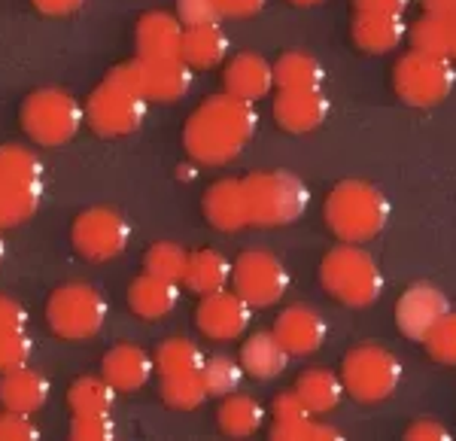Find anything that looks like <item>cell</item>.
<instances>
[{
  "instance_id": "cell-1",
  "label": "cell",
  "mask_w": 456,
  "mask_h": 441,
  "mask_svg": "<svg viewBox=\"0 0 456 441\" xmlns=\"http://www.w3.org/2000/svg\"><path fill=\"white\" fill-rule=\"evenodd\" d=\"M256 125H259L256 107L225 92L208 98L189 116L183 143H186L189 156L201 165H225V161L238 159L240 150L253 141Z\"/></svg>"
},
{
  "instance_id": "cell-2",
  "label": "cell",
  "mask_w": 456,
  "mask_h": 441,
  "mask_svg": "<svg viewBox=\"0 0 456 441\" xmlns=\"http://www.w3.org/2000/svg\"><path fill=\"white\" fill-rule=\"evenodd\" d=\"M389 201L378 186L362 180H344L326 198V225L344 244H365L384 232Z\"/></svg>"
},
{
  "instance_id": "cell-3",
  "label": "cell",
  "mask_w": 456,
  "mask_h": 441,
  "mask_svg": "<svg viewBox=\"0 0 456 441\" xmlns=\"http://www.w3.org/2000/svg\"><path fill=\"white\" fill-rule=\"evenodd\" d=\"M320 281L326 292L350 307H369L384 292V274L378 262L356 244H341L322 259Z\"/></svg>"
},
{
  "instance_id": "cell-4",
  "label": "cell",
  "mask_w": 456,
  "mask_h": 441,
  "mask_svg": "<svg viewBox=\"0 0 456 441\" xmlns=\"http://www.w3.org/2000/svg\"><path fill=\"white\" fill-rule=\"evenodd\" d=\"M43 201V161L21 146H0V229L31 219Z\"/></svg>"
},
{
  "instance_id": "cell-5",
  "label": "cell",
  "mask_w": 456,
  "mask_h": 441,
  "mask_svg": "<svg viewBox=\"0 0 456 441\" xmlns=\"http://www.w3.org/2000/svg\"><path fill=\"white\" fill-rule=\"evenodd\" d=\"M249 225H289L307 210L311 192L296 174L286 171H259L244 176Z\"/></svg>"
},
{
  "instance_id": "cell-6",
  "label": "cell",
  "mask_w": 456,
  "mask_h": 441,
  "mask_svg": "<svg viewBox=\"0 0 456 441\" xmlns=\"http://www.w3.org/2000/svg\"><path fill=\"white\" fill-rule=\"evenodd\" d=\"M86 110L64 88H37L21 104V128L40 146H61L79 131Z\"/></svg>"
},
{
  "instance_id": "cell-7",
  "label": "cell",
  "mask_w": 456,
  "mask_h": 441,
  "mask_svg": "<svg viewBox=\"0 0 456 441\" xmlns=\"http://www.w3.org/2000/svg\"><path fill=\"white\" fill-rule=\"evenodd\" d=\"M49 326L64 341H86L98 335L107 323V301L94 286L68 283L58 286L46 305Z\"/></svg>"
},
{
  "instance_id": "cell-8",
  "label": "cell",
  "mask_w": 456,
  "mask_h": 441,
  "mask_svg": "<svg viewBox=\"0 0 456 441\" xmlns=\"http://www.w3.org/2000/svg\"><path fill=\"white\" fill-rule=\"evenodd\" d=\"M143 116L146 98L131 86H125L113 70L86 101V122L104 137L134 135L143 125Z\"/></svg>"
},
{
  "instance_id": "cell-9",
  "label": "cell",
  "mask_w": 456,
  "mask_h": 441,
  "mask_svg": "<svg viewBox=\"0 0 456 441\" xmlns=\"http://www.w3.org/2000/svg\"><path fill=\"white\" fill-rule=\"evenodd\" d=\"M344 389L359 402H384L402 384V363L378 344H362L350 350L341 365Z\"/></svg>"
},
{
  "instance_id": "cell-10",
  "label": "cell",
  "mask_w": 456,
  "mask_h": 441,
  "mask_svg": "<svg viewBox=\"0 0 456 441\" xmlns=\"http://www.w3.org/2000/svg\"><path fill=\"white\" fill-rule=\"evenodd\" d=\"M395 92L411 107H432L441 104L456 86L453 58L429 55V53H408L395 64Z\"/></svg>"
},
{
  "instance_id": "cell-11",
  "label": "cell",
  "mask_w": 456,
  "mask_h": 441,
  "mask_svg": "<svg viewBox=\"0 0 456 441\" xmlns=\"http://www.w3.org/2000/svg\"><path fill=\"white\" fill-rule=\"evenodd\" d=\"M116 77L134 92H141L146 101L174 104L192 88V68L183 58H134L113 68Z\"/></svg>"
},
{
  "instance_id": "cell-12",
  "label": "cell",
  "mask_w": 456,
  "mask_h": 441,
  "mask_svg": "<svg viewBox=\"0 0 456 441\" xmlns=\"http://www.w3.org/2000/svg\"><path fill=\"white\" fill-rule=\"evenodd\" d=\"M232 283L234 292L249 307H271L289 290V274H286V265L274 253L249 249V253H240L238 262H234Z\"/></svg>"
},
{
  "instance_id": "cell-13",
  "label": "cell",
  "mask_w": 456,
  "mask_h": 441,
  "mask_svg": "<svg viewBox=\"0 0 456 441\" xmlns=\"http://www.w3.org/2000/svg\"><path fill=\"white\" fill-rule=\"evenodd\" d=\"M70 238L83 259L107 262V259H116V256L128 247L131 232L122 213L110 210V208H92L77 216V223H73V229H70Z\"/></svg>"
},
{
  "instance_id": "cell-14",
  "label": "cell",
  "mask_w": 456,
  "mask_h": 441,
  "mask_svg": "<svg viewBox=\"0 0 456 441\" xmlns=\"http://www.w3.org/2000/svg\"><path fill=\"white\" fill-rule=\"evenodd\" d=\"M447 314H451V301L432 283H417L411 290H404V296L395 305V323H399L402 335H408L411 341H426V335Z\"/></svg>"
},
{
  "instance_id": "cell-15",
  "label": "cell",
  "mask_w": 456,
  "mask_h": 441,
  "mask_svg": "<svg viewBox=\"0 0 456 441\" xmlns=\"http://www.w3.org/2000/svg\"><path fill=\"white\" fill-rule=\"evenodd\" d=\"M249 320H253V307L247 305L238 292H210L201 296L198 307V329L213 341H234L247 332Z\"/></svg>"
},
{
  "instance_id": "cell-16",
  "label": "cell",
  "mask_w": 456,
  "mask_h": 441,
  "mask_svg": "<svg viewBox=\"0 0 456 441\" xmlns=\"http://www.w3.org/2000/svg\"><path fill=\"white\" fill-rule=\"evenodd\" d=\"M277 341L289 350V356H307L316 353L326 341V320L320 317V311L307 305H292L277 317L274 323Z\"/></svg>"
},
{
  "instance_id": "cell-17",
  "label": "cell",
  "mask_w": 456,
  "mask_h": 441,
  "mask_svg": "<svg viewBox=\"0 0 456 441\" xmlns=\"http://www.w3.org/2000/svg\"><path fill=\"white\" fill-rule=\"evenodd\" d=\"M329 116V98L320 88H301V92H281L274 98V119L283 131L307 135L316 131Z\"/></svg>"
},
{
  "instance_id": "cell-18",
  "label": "cell",
  "mask_w": 456,
  "mask_h": 441,
  "mask_svg": "<svg viewBox=\"0 0 456 441\" xmlns=\"http://www.w3.org/2000/svg\"><path fill=\"white\" fill-rule=\"evenodd\" d=\"M204 216L213 229L238 232L249 225V204L244 180H219L204 195Z\"/></svg>"
},
{
  "instance_id": "cell-19",
  "label": "cell",
  "mask_w": 456,
  "mask_h": 441,
  "mask_svg": "<svg viewBox=\"0 0 456 441\" xmlns=\"http://www.w3.org/2000/svg\"><path fill=\"white\" fill-rule=\"evenodd\" d=\"M183 25L176 16L167 12H146L137 21V58H183Z\"/></svg>"
},
{
  "instance_id": "cell-20",
  "label": "cell",
  "mask_w": 456,
  "mask_h": 441,
  "mask_svg": "<svg viewBox=\"0 0 456 441\" xmlns=\"http://www.w3.org/2000/svg\"><path fill=\"white\" fill-rule=\"evenodd\" d=\"M152 369H156V359H150L134 344H116L113 350H107L104 363H101V374L116 387V393L141 389L152 378Z\"/></svg>"
},
{
  "instance_id": "cell-21",
  "label": "cell",
  "mask_w": 456,
  "mask_h": 441,
  "mask_svg": "<svg viewBox=\"0 0 456 441\" xmlns=\"http://www.w3.org/2000/svg\"><path fill=\"white\" fill-rule=\"evenodd\" d=\"M225 92L234 94L240 101H259L265 94L271 92L277 83H274V68L265 61L262 55H253V53H244L238 55L232 64L225 68Z\"/></svg>"
},
{
  "instance_id": "cell-22",
  "label": "cell",
  "mask_w": 456,
  "mask_h": 441,
  "mask_svg": "<svg viewBox=\"0 0 456 441\" xmlns=\"http://www.w3.org/2000/svg\"><path fill=\"white\" fill-rule=\"evenodd\" d=\"M408 37V25L404 16H393V12H356L353 19V43L362 53H389Z\"/></svg>"
},
{
  "instance_id": "cell-23",
  "label": "cell",
  "mask_w": 456,
  "mask_h": 441,
  "mask_svg": "<svg viewBox=\"0 0 456 441\" xmlns=\"http://www.w3.org/2000/svg\"><path fill=\"white\" fill-rule=\"evenodd\" d=\"M180 301V283L165 281V277H156L146 271L143 277H137L128 290V305L137 317L143 320H161L176 307Z\"/></svg>"
},
{
  "instance_id": "cell-24",
  "label": "cell",
  "mask_w": 456,
  "mask_h": 441,
  "mask_svg": "<svg viewBox=\"0 0 456 441\" xmlns=\"http://www.w3.org/2000/svg\"><path fill=\"white\" fill-rule=\"evenodd\" d=\"M49 399V380L43 374H37L31 369H16L6 372L0 380V405L19 411V414H34L46 405Z\"/></svg>"
},
{
  "instance_id": "cell-25",
  "label": "cell",
  "mask_w": 456,
  "mask_h": 441,
  "mask_svg": "<svg viewBox=\"0 0 456 441\" xmlns=\"http://www.w3.org/2000/svg\"><path fill=\"white\" fill-rule=\"evenodd\" d=\"M286 363H289V350L277 341L274 332H256L240 347V365H244L247 374H253L259 380H271L277 374H283Z\"/></svg>"
},
{
  "instance_id": "cell-26",
  "label": "cell",
  "mask_w": 456,
  "mask_h": 441,
  "mask_svg": "<svg viewBox=\"0 0 456 441\" xmlns=\"http://www.w3.org/2000/svg\"><path fill=\"white\" fill-rule=\"evenodd\" d=\"M234 265L225 259L216 249H198L189 253V268H186V283L189 290L198 296H210V292H223L228 281H232Z\"/></svg>"
},
{
  "instance_id": "cell-27",
  "label": "cell",
  "mask_w": 456,
  "mask_h": 441,
  "mask_svg": "<svg viewBox=\"0 0 456 441\" xmlns=\"http://www.w3.org/2000/svg\"><path fill=\"white\" fill-rule=\"evenodd\" d=\"M228 55V37L219 25L186 28L183 34V61L189 68H216Z\"/></svg>"
},
{
  "instance_id": "cell-28",
  "label": "cell",
  "mask_w": 456,
  "mask_h": 441,
  "mask_svg": "<svg viewBox=\"0 0 456 441\" xmlns=\"http://www.w3.org/2000/svg\"><path fill=\"white\" fill-rule=\"evenodd\" d=\"M296 393L301 396V402H305L314 414H326V411L338 408V402H341V396L347 393V389H344V380L335 378L332 372L311 369L298 378Z\"/></svg>"
},
{
  "instance_id": "cell-29",
  "label": "cell",
  "mask_w": 456,
  "mask_h": 441,
  "mask_svg": "<svg viewBox=\"0 0 456 441\" xmlns=\"http://www.w3.org/2000/svg\"><path fill=\"white\" fill-rule=\"evenodd\" d=\"M326 79V70L307 53H286L274 64V83L281 92H301V88H320Z\"/></svg>"
},
{
  "instance_id": "cell-30",
  "label": "cell",
  "mask_w": 456,
  "mask_h": 441,
  "mask_svg": "<svg viewBox=\"0 0 456 441\" xmlns=\"http://www.w3.org/2000/svg\"><path fill=\"white\" fill-rule=\"evenodd\" d=\"M265 411L249 396H228L219 408V429L232 438H249L262 429Z\"/></svg>"
},
{
  "instance_id": "cell-31",
  "label": "cell",
  "mask_w": 456,
  "mask_h": 441,
  "mask_svg": "<svg viewBox=\"0 0 456 441\" xmlns=\"http://www.w3.org/2000/svg\"><path fill=\"white\" fill-rule=\"evenodd\" d=\"M116 399V387L101 374V378H79L73 380L68 393V405L73 414H92V411H110Z\"/></svg>"
},
{
  "instance_id": "cell-32",
  "label": "cell",
  "mask_w": 456,
  "mask_h": 441,
  "mask_svg": "<svg viewBox=\"0 0 456 441\" xmlns=\"http://www.w3.org/2000/svg\"><path fill=\"white\" fill-rule=\"evenodd\" d=\"M208 387H204L201 372L189 374H167L161 378V399L176 411H192L208 399Z\"/></svg>"
},
{
  "instance_id": "cell-33",
  "label": "cell",
  "mask_w": 456,
  "mask_h": 441,
  "mask_svg": "<svg viewBox=\"0 0 456 441\" xmlns=\"http://www.w3.org/2000/svg\"><path fill=\"white\" fill-rule=\"evenodd\" d=\"M204 365V353L195 347L186 338H171L156 350V369L161 372V378L167 374H189V372H201Z\"/></svg>"
},
{
  "instance_id": "cell-34",
  "label": "cell",
  "mask_w": 456,
  "mask_h": 441,
  "mask_svg": "<svg viewBox=\"0 0 456 441\" xmlns=\"http://www.w3.org/2000/svg\"><path fill=\"white\" fill-rule=\"evenodd\" d=\"M143 265L150 274L183 283L186 281V268H189V253L180 244H174V241H159V244L150 247Z\"/></svg>"
},
{
  "instance_id": "cell-35",
  "label": "cell",
  "mask_w": 456,
  "mask_h": 441,
  "mask_svg": "<svg viewBox=\"0 0 456 441\" xmlns=\"http://www.w3.org/2000/svg\"><path fill=\"white\" fill-rule=\"evenodd\" d=\"M411 46L417 53L429 55H447L451 58V37H447V19L436 16V12H426L420 21H414L411 28Z\"/></svg>"
},
{
  "instance_id": "cell-36",
  "label": "cell",
  "mask_w": 456,
  "mask_h": 441,
  "mask_svg": "<svg viewBox=\"0 0 456 441\" xmlns=\"http://www.w3.org/2000/svg\"><path fill=\"white\" fill-rule=\"evenodd\" d=\"M201 378L210 396H232L234 389H238L240 378H244V365L232 356H213V359H204Z\"/></svg>"
},
{
  "instance_id": "cell-37",
  "label": "cell",
  "mask_w": 456,
  "mask_h": 441,
  "mask_svg": "<svg viewBox=\"0 0 456 441\" xmlns=\"http://www.w3.org/2000/svg\"><path fill=\"white\" fill-rule=\"evenodd\" d=\"M426 353L441 365H456V314H447L444 320L426 335Z\"/></svg>"
},
{
  "instance_id": "cell-38",
  "label": "cell",
  "mask_w": 456,
  "mask_h": 441,
  "mask_svg": "<svg viewBox=\"0 0 456 441\" xmlns=\"http://www.w3.org/2000/svg\"><path fill=\"white\" fill-rule=\"evenodd\" d=\"M116 436V423L110 411H92V414H73L70 438L77 441H107Z\"/></svg>"
},
{
  "instance_id": "cell-39",
  "label": "cell",
  "mask_w": 456,
  "mask_h": 441,
  "mask_svg": "<svg viewBox=\"0 0 456 441\" xmlns=\"http://www.w3.org/2000/svg\"><path fill=\"white\" fill-rule=\"evenodd\" d=\"M31 338L25 329H12V332H0V372H16L21 365H28L31 359Z\"/></svg>"
},
{
  "instance_id": "cell-40",
  "label": "cell",
  "mask_w": 456,
  "mask_h": 441,
  "mask_svg": "<svg viewBox=\"0 0 456 441\" xmlns=\"http://www.w3.org/2000/svg\"><path fill=\"white\" fill-rule=\"evenodd\" d=\"M271 438H289V441L314 438V441H329V438H341V432H338L335 426L316 423L314 417H305V421L286 423V426H271Z\"/></svg>"
},
{
  "instance_id": "cell-41",
  "label": "cell",
  "mask_w": 456,
  "mask_h": 441,
  "mask_svg": "<svg viewBox=\"0 0 456 441\" xmlns=\"http://www.w3.org/2000/svg\"><path fill=\"white\" fill-rule=\"evenodd\" d=\"M176 19L186 28H198V25H216L223 19L216 0H176Z\"/></svg>"
},
{
  "instance_id": "cell-42",
  "label": "cell",
  "mask_w": 456,
  "mask_h": 441,
  "mask_svg": "<svg viewBox=\"0 0 456 441\" xmlns=\"http://www.w3.org/2000/svg\"><path fill=\"white\" fill-rule=\"evenodd\" d=\"M40 438V429L28 421V414L19 411H0V441H34Z\"/></svg>"
},
{
  "instance_id": "cell-43",
  "label": "cell",
  "mask_w": 456,
  "mask_h": 441,
  "mask_svg": "<svg viewBox=\"0 0 456 441\" xmlns=\"http://www.w3.org/2000/svg\"><path fill=\"white\" fill-rule=\"evenodd\" d=\"M305 417H314V411L301 402V396L296 393V389L274 399V426L296 423V421H305Z\"/></svg>"
},
{
  "instance_id": "cell-44",
  "label": "cell",
  "mask_w": 456,
  "mask_h": 441,
  "mask_svg": "<svg viewBox=\"0 0 456 441\" xmlns=\"http://www.w3.org/2000/svg\"><path fill=\"white\" fill-rule=\"evenodd\" d=\"M28 311L19 305L16 298L0 296V332H12V329H25Z\"/></svg>"
},
{
  "instance_id": "cell-45",
  "label": "cell",
  "mask_w": 456,
  "mask_h": 441,
  "mask_svg": "<svg viewBox=\"0 0 456 441\" xmlns=\"http://www.w3.org/2000/svg\"><path fill=\"white\" fill-rule=\"evenodd\" d=\"M404 438H411V441H447L451 438V432L436 421H417L414 426H408Z\"/></svg>"
},
{
  "instance_id": "cell-46",
  "label": "cell",
  "mask_w": 456,
  "mask_h": 441,
  "mask_svg": "<svg viewBox=\"0 0 456 441\" xmlns=\"http://www.w3.org/2000/svg\"><path fill=\"white\" fill-rule=\"evenodd\" d=\"M219 12L223 16H232V19H247V16H256V12L265 6V0H216Z\"/></svg>"
},
{
  "instance_id": "cell-47",
  "label": "cell",
  "mask_w": 456,
  "mask_h": 441,
  "mask_svg": "<svg viewBox=\"0 0 456 441\" xmlns=\"http://www.w3.org/2000/svg\"><path fill=\"white\" fill-rule=\"evenodd\" d=\"M356 12H393V16H404L411 0H353Z\"/></svg>"
},
{
  "instance_id": "cell-48",
  "label": "cell",
  "mask_w": 456,
  "mask_h": 441,
  "mask_svg": "<svg viewBox=\"0 0 456 441\" xmlns=\"http://www.w3.org/2000/svg\"><path fill=\"white\" fill-rule=\"evenodd\" d=\"M86 0H34V6L46 16H70L83 6Z\"/></svg>"
},
{
  "instance_id": "cell-49",
  "label": "cell",
  "mask_w": 456,
  "mask_h": 441,
  "mask_svg": "<svg viewBox=\"0 0 456 441\" xmlns=\"http://www.w3.org/2000/svg\"><path fill=\"white\" fill-rule=\"evenodd\" d=\"M426 12H436V16H453L456 12V0H423Z\"/></svg>"
},
{
  "instance_id": "cell-50",
  "label": "cell",
  "mask_w": 456,
  "mask_h": 441,
  "mask_svg": "<svg viewBox=\"0 0 456 441\" xmlns=\"http://www.w3.org/2000/svg\"><path fill=\"white\" fill-rule=\"evenodd\" d=\"M444 19H447V37H451V58H456V12Z\"/></svg>"
},
{
  "instance_id": "cell-51",
  "label": "cell",
  "mask_w": 456,
  "mask_h": 441,
  "mask_svg": "<svg viewBox=\"0 0 456 441\" xmlns=\"http://www.w3.org/2000/svg\"><path fill=\"white\" fill-rule=\"evenodd\" d=\"M292 4H298V6H316V4H322V0H292Z\"/></svg>"
},
{
  "instance_id": "cell-52",
  "label": "cell",
  "mask_w": 456,
  "mask_h": 441,
  "mask_svg": "<svg viewBox=\"0 0 456 441\" xmlns=\"http://www.w3.org/2000/svg\"><path fill=\"white\" fill-rule=\"evenodd\" d=\"M0 262H4V241H0Z\"/></svg>"
}]
</instances>
